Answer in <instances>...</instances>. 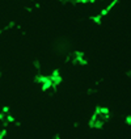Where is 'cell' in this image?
<instances>
[{"label": "cell", "instance_id": "obj_1", "mask_svg": "<svg viewBox=\"0 0 131 139\" xmlns=\"http://www.w3.org/2000/svg\"><path fill=\"white\" fill-rule=\"evenodd\" d=\"M118 1H119V0H111L110 3L108 4V7H106V8H104L102 11H100V13H98V14H100V16L104 18V17H105L106 14H109V12H110L111 9L114 8V7L117 5V4H118Z\"/></svg>", "mask_w": 131, "mask_h": 139}, {"label": "cell", "instance_id": "obj_2", "mask_svg": "<svg viewBox=\"0 0 131 139\" xmlns=\"http://www.w3.org/2000/svg\"><path fill=\"white\" fill-rule=\"evenodd\" d=\"M91 20L93 21L94 24H97V25H101V24H102V17H101L100 14H94V16H91Z\"/></svg>", "mask_w": 131, "mask_h": 139}, {"label": "cell", "instance_id": "obj_3", "mask_svg": "<svg viewBox=\"0 0 131 139\" xmlns=\"http://www.w3.org/2000/svg\"><path fill=\"white\" fill-rule=\"evenodd\" d=\"M14 26H16V22H14L13 20H11V21H9V22H8V24H7V25L3 28V30H9V29L14 28Z\"/></svg>", "mask_w": 131, "mask_h": 139}, {"label": "cell", "instance_id": "obj_4", "mask_svg": "<svg viewBox=\"0 0 131 139\" xmlns=\"http://www.w3.org/2000/svg\"><path fill=\"white\" fill-rule=\"evenodd\" d=\"M7 135V130L3 129V130H0V139H4V136Z\"/></svg>", "mask_w": 131, "mask_h": 139}, {"label": "cell", "instance_id": "obj_5", "mask_svg": "<svg viewBox=\"0 0 131 139\" xmlns=\"http://www.w3.org/2000/svg\"><path fill=\"white\" fill-rule=\"evenodd\" d=\"M33 64H34V67L37 68L38 71H39V70H41V63L38 62V60H34V62H33Z\"/></svg>", "mask_w": 131, "mask_h": 139}, {"label": "cell", "instance_id": "obj_6", "mask_svg": "<svg viewBox=\"0 0 131 139\" xmlns=\"http://www.w3.org/2000/svg\"><path fill=\"white\" fill-rule=\"evenodd\" d=\"M125 121H126V123H127V125H131V114H130V116H126Z\"/></svg>", "mask_w": 131, "mask_h": 139}, {"label": "cell", "instance_id": "obj_7", "mask_svg": "<svg viewBox=\"0 0 131 139\" xmlns=\"http://www.w3.org/2000/svg\"><path fill=\"white\" fill-rule=\"evenodd\" d=\"M26 12H31V9H33V7H26Z\"/></svg>", "mask_w": 131, "mask_h": 139}, {"label": "cell", "instance_id": "obj_8", "mask_svg": "<svg viewBox=\"0 0 131 139\" xmlns=\"http://www.w3.org/2000/svg\"><path fill=\"white\" fill-rule=\"evenodd\" d=\"M34 7H35V8H41V4H39V3H35Z\"/></svg>", "mask_w": 131, "mask_h": 139}, {"label": "cell", "instance_id": "obj_9", "mask_svg": "<svg viewBox=\"0 0 131 139\" xmlns=\"http://www.w3.org/2000/svg\"><path fill=\"white\" fill-rule=\"evenodd\" d=\"M126 76H128V77H131V70L128 72H126Z\"/></svg>", "mask_w": 131, "mask_h": 139}, {"label": "cell", "instance_id": "obj_10", "mask_svg": "<svg viewBox=\"0 0 131 139\" xmlns=\"http://www.w3.org/2000/svg\"><path fill=\"white\" fill-rule=\"evenodd\" d=\"M94 1H97V0H88V3H94Z\"/></svg>", "mask_w": 131, "mask_h": 139}, {"label": "cell", "instance_id": "obj_11", "mask_svg": "<svg viewBox=\"0 0 131 139\" xmlns=\"http://www.w3.org/2000/svg\"><path fill=\"white\" fill-rule=\"evenodd\" d=\"M0 76H1V71H0Z\"/></svg>", "mask_w": 131, "mask_h": 139}]
</instances>
